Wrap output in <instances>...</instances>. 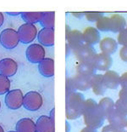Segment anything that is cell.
<instances>
[{"mask_svg": "<svg viewBox=\"0 0 127 132\" xmlns=\"http://www.w3.org/2000/svg\"><path fill=\"white\" fill-rule=\"evenodd\" d=\"M82 116L85 125L88 127L97 129L103 125L104 119H106L103 110L93 99L85 100Z\"/></svg>", "mask_w": 127, "mask_h": 132, "instance_id": "1", "label": "cell"}, {"mask_svg": "<svg viewBox=\"0 0 127 132\" xmlns=\"http://www.w3.org/2000/svg\"><path fill=\"white\" fill-rule=\"evenodd\" d=\"M84 96L78 92H71L67 95L66 118L68 119H76L82 115Z\"/></svg>", "mask_w": 127, "mask_h": 132, "instance_id": "2", "label": "cell"}, {"mask_svg": "<svg viewBox=\"0 0 127 132\" xmlns=\"http://www.w3.org/2000/svg\"><path fill=\"white\" fill-rule=\"evenodd\" d=\"M19 37L18 32L15 29L6 28L0 33V44L7 50H12L18 45L19 43Z\"/></svg>", "mask_w": 127, "mask_h": 132, "instance_id": "3", "label": "cell"}, {"mask_svg": "<svg viewBox=\"0 0 127 132\" xmlns=\"http://www.w3.org/2000/svg\"><path fill=\"white\" fill-rule=\"evenodd\" d=\"M18 34L22 44H30L37 36V28L34 24L25 22L19 27Z\"/></svg>", "mask_w": 127, "mask_h": 132, "instance_id": "4", "label": "cell"}, {"mask_svg": "<svg viewBox=\"0 0 127 132\" xmlns=\"http://www.w3.org/2000/svg\"><path fill=\"white\" fill-rule=\"evenodd\" d=\"M42 96L36 91H30L24 95L23 106L28 111H37L42 106Z\"/></svg>", "mask_w": 127, "mask_h": 132, "instance_id": "5", "label": "cell"}, {"mask_svg": "<svg viewBox=\"0 0 127 132\" xmlns=\"http://www.w3.org/2000/svg\"><path fill=\"white\" fill-rule=\"evenodd\" d=\"M45 49L40 44H32L25 51V56L31 63H39L45 58Z\"/></svg>", "mask_w": 127, "mask_h": 132, "instance_id": "6", "label": "cell"}, {"mask_svg": "<svg viewBox=\"0 0 127 132\" xmlns=\"http://www.w3.org/2000/svg\"><path fill=\"white\" fill-rule=\"evenodd\" d=\"M24 95L21 89H13L5 95V104L11 110H17L23 106Z\"/></svg>", "mask_w": 127, "mask_h": 132, "instance_id": "7", "label": "cell"}, {"mask_svg": "<svg viewBox=\"0 0 127 132\" xmlns=\"http://www.w3.org/2000/svg\"><path fill=\"white\" fill-rule=\"evenodd\" d=\"M112 58L110 55H107L105 53L100 52L94 55V58L92 61V65L95 70L98 71H108L112 65Z\"/></svg>", "mask_w": 127, "mask_h": 132, "instance_id": "8", "label": "cell"}, {"mask_svg": "<svg viewBox=\"0 0 127 132\" xmlns=\"http://www.w3.org/2000/svg\"><path fill=\"white\" fill-rule=\"evenodd\" d=\"M18 70V64L12 58H4L0 61V74L13 77Z\"/></svg>", "mask_w": 127, "mask_h": 132, "instance_id": "9", "label": "cell"}, {"mask_svg": "<svg viewBox=\"0 0 127 132\" xmlns=\"http://www.w3.org/2000/svg\"><path fill=\"white\" fill-rule=\"evenodd\" d=\"M74 52L81 62H87L90 64H92L94 55H96V52L94 51L92 45H89V44L85 43Z\"/></svg>", "mask_w": 127, "mask_h": 132, "instance_id": "10", "label": "cell"}, {"mask_svg": "<svg viewBox=\"0 0 127 132\" xmlns=\"http://www.w3.org/2000/svg\"><path fill=\"white\" fill-rule=\"evenodd\" d=\"M84 43L89 45L98 44L101 40L100 32L94 27H86L82 32Z\"/></svg>", "mask_w": 127, "mask_h": 132, "instance_id": "11", "label": "cell"}, {"mask_svg": "<svg viewBox=\"0 0 127 132\" xmlns=\"http://www.w3.org/2000/svg\"><path fill=\"white\" fill-rule=\"evenodd\" d=\"M120 74L113 70H108L103 75V82L107 89H115L120 85Z\"/></svg>", "mask_w": 127, "mask_h": 132, "instance_id": "12", "label": "cell"}, {"mask_svg": "<svg viewBox=\"0 0 127 132\" xmlns=\"http://www.w3.org/2000/svg\"><path fill=\"white\" fill-rule=\"evenodd\" d=\"M99 49L101 52L105 53L107 55H110L116 52L118 49V43L117 40L111 37H104L100 40L99 43Z\"/></svg>", "mask_w": 127, "mask_h": 132, "instance_id": "13", "label": "cell"}, {"mask_svg": "<svg viewBox=\"0 0 127 132\" xmlns=\"http://www.w3.org/2000/svg\"><path fill=\"white\" fill-rule=\"evenodd\" d=\"M37 39L42 45L53 46L54 44V29L43 27L38 32Z\"/></svg>", "mask_w": 127, "mask_h": 132, "instance_id": "14", "label": "cell"}, {"mask_svg": "<svg viewBox=\"0 0 127 132\" xmlns=\"http://www.w3.org/2000/svg\"><path fill=\"white\" fill-rule=\"evenodd\" d=\"M126 27V21L124 16L120 14H113L109 16L110 32H119Z\"/></svg>", "mask_w": 127, "mask_h": 132, "instance_id": "15", "label": "cell"}, {"mask_svg": "<svg viewBox=\"0 0 127 132\" xmlns=\"http://www.w3.org/2000/svg\"><path fill=\"white\" fill-rule=\"evenodd\" d=\"M36 132H54V122L50 117L42 115L36 122Z\"/></svg>", "mask_w": 127, "mask_h": 132, "instance_id": "16", "label": "cell"}, {"mask_svg": "<svg viewBox=\"0 0 127 132\" xmlns=\"http://www.w3.org/2000/svg\"><path fill=\"white\" fill-rule=\"evenodd\" d=\"M39 72L43 77L50 78L54 75V61L52 58H44L38 65Z\"/></svg>", "mask_w": 127, "mask_h": 132, "instance_id": "17", "label": "cell"}, {"mask_svg": "<svg viewBox=\"0 0 127 132\" xmlns=\"http://www.w3.org/2000/svg\"><path fill=\"white\" fill-rule=\"evenodd\" d=\"M92 76H86L82 74H78L74 78L72 84L75 88L80 90H86L91 88Z\"/></svg>", "mask_w": 127, "mask_h": 132, "instance_id": "18", "label": "cell"}, {"mask_svg": "<svg viewBox=\"0 0 127 132\" xmlns=\"http://www.w3.org/2000/svg\"><path fill=\"white\" fill-rule=\"evenodd\" d=\"M68 43H69V47L75 51L79 47L81 46L84 44L82 32L79 30H73L70 31L69 37L67 38Z\"/></svg>", "mask_w": 127, "mask_h": 132, "instance_id": "19", "label": "cell"}, {"mask_svg": "<svg viewBox=\"0 0 127 132\" xmlns=\"http://www.w3.org/2000/svg\"><path fill=\"white\" fill-rule=\"evenodd\" d=\"M91 88L92 89L93 93L97 95H103L105 93L107 88L103 85V75L102 74H94L92 77Z\"/></svg>", "mask_w": 127, "mask_h": 132, "instance_id": "20", "label": "cell"}, {"mask_svg": "<svg viewBox=\"0 0 127 132\" xmlns=\"http://www.w3.org/2000/svg\"><path fill=\"white\" fill-rule=\"evenodd\" d=\"M15 129L17 132H36V123L28 118L19 119L16 123Z\"/></svg>", "mask_w": 127, "mask_h": 132, "instance_id": "21", "label": "cell"}, {"mask_svg": "<svg viewBox=\"0 0 127 132\" xmlns=\"http://www.w3.org/2000/svg\"><path fill=\"white\" fill-rule=\"evenodd\" d=\"M108 121L109 125H112L113 126L116 127L118 130L124 123H125L127 120V116L120 113V112H118L116 109H114V111L113 112L112 114L108 118Z\"/></svg>", "mask_w": 127, "mask_h": 132, "instance_id": "22", "label": "cell"}, {"mask_svg": "<svg viewBox=\"0 0 127 132\" xmlns=\"http://www.w3.org/2000/svg\"><path fill=\"white\" fill-rule=\"evenodd\" d=\"M98 104H99V106L103 110L106 119H108L115 109V103L114 102V101L109 97L102 98L99 101V102H98Z\"/></svg>", "mask_w": 127, "mask_h": 132, "instance_id": "23", "label": "cell"}, {"mask_svg": "<svg viewBox=\"0 0 127 132\" xmlns=\"http://www.w3.org/2000/svg\"><path fill=\"white\" fill-rule=\"evenodd\" d=\"M55 12L54 11H46L43 12L40 21V24L44 28L54 29Z\"/></svg>", "mask_w": 127, "mask_h": 132, "instance_id": "24", "label": "cell"}, {"mask_svg": "<svg viewBox=\"0 0 127 132\" xmlns=\"http://www.w3.org/2000/svg\"><path fill=\"white\" fill-rule=\"evenodd\" d=\"M43 12H22L21 17L26 23L35 24L40 22Z\"/></svg>", "mask_w": 127, "mask_h": 132, "instance_id": "25", "label": "cell"}, {"mask_svg": "<svg viewBox=\"0 0 127 132\" xmlns=\"http://www.w3.org/2000/svg\"><path fill=\"white\" fill-rule=\"evenodd\" d=\"M77 71L80 74L86 75V76H92L95 74V68L93 67L92 64L87 62H81L80 66L78 67Z\"/></svg>", "mask_w": 127, "mask_h": 132, "instance_id": "26", "label": "cell"}, {"mask_svg": "<svg viewBox=\"0 0 127 132\" xmlns=\"http://www.w3.org/2000/svg\"><path fill=\"white\" fill-rule=\"evenodd\" d=\"M96 28L102 32H109V16L103 15L96 21Z\"/></svg>", "mask_w": 127, "mask_h": 132, "instance_id": "27", "label": "cell"}, {"mask_svg": "<svg viewBox=\"0 0 127 132\" xmlns=\"http://www.w3.org/2000/svg\"><path fill=\"white\" fill-rule=\"evenodd\" d=\"M10 89V80L4 75L0 74V95L7 94Z\"/></svg>", "mask_w": 127, "mask_h": 132, "instance_id": "28", "label": "cell"}, {"mask_svg": "<svg viewBox=\"0 0 127 132\" xmlns=\"http://www.w3.org/2000/svg\"><path fill=\"white\" fill-rule=\"evenodd\" d=\"M115 109L120 113L127 116V99L119 98L115 102Z\"/></svg>", "mask_w": 127, "mask_h": 132, "instance_id": "29", "label": "cell"}, {"mask_svg": "<svg viewBox=\"0 0 127 132\" xmlns=\"http://www.w3.org/2000/svg\"><path fill=\"white\" fill-rule=\"evenodd\" d=\"M117 43L121 46L127 45V28H124L120 32H118Z\"/></svg>", "mask_w": 127, "mask_h": 132, "instance_id": "30", "label": "cell"}, {"mask_svg": "<svg viewBox=\"0 0 127 132\" xmlns=\"http://www.w3.org/2000/svg\"><path fill=\"white\" fill-rule=\"evenodd\" d=\"M84 15L88 21L96 22L101 16L103 15V13L101 12H86L84 13Z\"/></svg>", "mask_w": 127, "mask_h": 132, "instance_id": "31", "label": "cell"}, {"mask_svg": "<svg viewBox=\"0 0 127 132\" xmlns=\"http://www.w3.org/2000/svg\"><path fill=\"white\" fill-rule=\"evenodd\" d=\"M119 56H120V60L127 62V45H124L120 48V51H119Z\"/></svg>", "mask_w": 127, "mask_h": 132, "instance_id": "32", "label": "cell"}, {"mask_svg": "<svg viewBox=\"0 0 127 132\" xmlns=\"http://www.w3.org/2000/svg\"><path fill=\"white\" fill-rule=\"evenodd\" d=\"M102 132H120V131H119V130L116 127L113 126L112 125H109L104 126L103 130H102Z\"/></svg>", "mask_w": 127, "mask_h": 132, "instance_id": "33", "label": "cell"}, {"mask_svg": "<svg viewBox=\"0 0 127 132\" xmlns=\"http://www.w3.org/2000/svg\"><path fill=\"white\" fill-rule=\"evenodd\" d=\"M120 85L121 87L127 86V72H125L120 77Z\"/></svg>", "mask_w": 127, "mask_h": 132, "instance_id": "34", "label": "cell"}, {"mask_svg": "<svg viewBox=\"0 0 127 132\" xmlns=\"http://www.w3.org/2000/svg\"><path fill=\"white\" fill-rule=\"evenodd\" d=\"M81 132H97V129H94V128L86 126V128H84L83 130H81Z\"/></svg>", "mask_w": 127, "mask_h": 132, "instance_id": "35", "label": "cell"}, {"mask_svg": "<svg viewBox=\"0 0 127 132\" xmlns=\"http://www.w3.org/2000/svg\"><path fill=\"white\" fill-rule=\"evenodd\" d=\"M119 131L120 132H127V120L125 123H124L119 128Z\"/></svg>", "mask_w": 127, "mask_h": 132, "instance_id": "36", "label": "cell"}, {"mask_svg": "<svg viewBox=\"0 0 127 132\" xmlns=\"http://www.w3.org/2000/svg\"><path fill=\"white\" fill-rule=\"evenodd\" d=\"M4 22V15L2 12H0V27L3 26Z\"/></svg>", "mask_w": 127, "mask_h": 132, "instance_id": "37", "label": "cell"}, {"mask_svg": "<svg viewBox=\"0 0 127 132\" xmlns=\"http://www.w3.org/2000/svg\"><path fill=\"white\" fill-rule=\"evenodd\" d=\"M50 119L54 122V108L50 112Z\"/></svg>", "mask_w": 127, "mask_h": 132, "instance_id": "38", "label": "cell"}, {"mask_svg": "<svg viewBox=\"0 0 127 132\" xmlns=\"http://www.w3.org/2000/svg\"><path fill=\"white\" fill-rule=\"evenodd\" d=\"M72 15L75 16V17H78V18H81V16L84 15V13H72Z\"/></svg>", "mask_w": 127, "mask_h": 132, "instance_id": "39", "label": "cell"}, {"mask_svg": "<svg viewBox=\"0 0 127 132\" xmlns=\"http://www.w3.org/2000/svg\"><path fill=\"white\" fill-rule=\"evenodd\" d=\"M7 14H8L9 15H18L21 13V12H8Z\"/></svg>", "mask_w": 127, "mask_h": 132, "instance_id": "40", "label": "cell"}, {"mask_svg": "<svg viewBox=\"0 0 127 132\" xmlns=\"http://www.w3.org/2000/svg\"><path fill=\"white\" fill-rule=\"evenodd\" d=\"M0 132H4V129H3V127H2L1 125H0Z\"/></svg>", "mask_w": 127, "mask_h": 132, "instance_id": "41", "label": "cell"}, {"mask_svg": "<svg viewBox=\"0 0 127 132\" xmlns=\"http://www.w3.org/2000/svg\"><path fill=\"white\" fill-rule=\"evenodd\" d=\"M8 132H17V131H8Z\"/></svg>", "mask_w": 127, "mask_h": 132, "instance_id": "42", "label": "cell"}, {"mask_svg": "<svg viewBox=\"0 0 127 132\" xmlns=\"http://www.w3.org/2000/svg\"><path fill=\"white\" fill-rule=\"evenodd\" d=\"M125 28H127V22H126V27H125Z\"/></svg>", "mask_w": 127, "mask_h": 132, "instance_id": "43", "label": "cell"}, {"mask_svg": "<svg viewBox=\"0 0 127 132\" xmlns=\"http://www.w3.org/2000/svg\"><path fill=\"white\" fill-rule=\"evenodd\" d=\"M0 108H1V102H0Z\"/></svg>", "mask_w": 127, "mask_h": 132, "instance_id": "44", "label": "cell"}]
</instances>
